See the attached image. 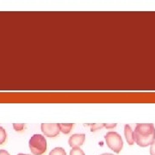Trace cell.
<instances>
[{
	"label": "cell",
	"mask_w": 155,
	"mask_h": 155,
	"mask_svg": "<svg viewBox=\"0 0 155 155\" xmlns=\"http://www.w3.org/2000/svg\"><path fill=\"white\" fill-rule=\"evenodd\" d=\"M106 144L108 147L116 153H119L123 147L122 136L116 132H108L105 135Z\"/></svg>",
	"instance_id": "3957f363"
},
{
	"label": "cell",
	"mask_w": 155,
	"mask_h": 155,
	"mask_svg": "<svg viewBox=\"0 0 155 155\" xmlns=\"http://www.w3.org/2000/svg\"><path fill=\"white\" fill-rule=\"evenodd\" d=\"M48 155H67V153L65 149L62 147H55L53 150H51Z\"/></svg>",
	"instance_id": "ba28073f"
},
{
	"label": "cell",
	"mask_w": 155,
	"mask_h": 155,
	"mask_svg": "<svg viewBox=\"0 0 155 155\" xmlns=\"http://www.w3.org/2000/svg\"><path fill=\"white\" fill-rule=\"evenodd\" d=\"M134 142L146 147L155 141V127L153 123H138L134 131Z\"/></svg>",
	"instance_id": "6da1fadb"
},
{
	"label": "cell",
	"mask_w": 155,
	"mask_h": 155,
	"mask_svg": "<svg viewBox=\"0 0 155 155\" xmlns=\"http://www.w3.org/2000/svg\"><path fill=\"white\" fill-rule=\"evenodd\" d=\"M150 154L155 155V141L150 147Z\"/></svg>",
	"instance_id": "4fadbf2b"
},
{
	"label": "cell",
	"mask_w": 155,
	"mask_h": 155,
	"mask_svg": "<svg viewBox=\"0 0 155 155\" xmlns=\"http://www.w3.org/2000/svg\"><path fill=\"white\" fill-rule=\"evenodd\" d=\"M28 147L34 155H42L47 151V140L41 134H34L28 141Z\"/></svg>",
	"instance_id": "7a4b0ae2"
},
{
	"label": "cell",
	"mask_w": 155,
	"mask_h": 155,
	"mask_svg": "<svg viewBox=\"0 0 155 155\" xmlns=\"http://www.w3.org/2000/svg\"><path fill=\"white\" fill-rule=\"evenodd\" d=\"M41 132L45 136L48 137H55L60 134L59 123H42L41 125Z\"/></svg>",
	"instance_id": "277c9868"
},
{
	"label": "cell",
	"mask_w": 155,
	"mask_h": 155,
	"mask_svg": "<svg viewBox=\"0 0 155 155\" xmlns=\"http://www.w3.org/2000/svg\"><path fill=\"white\" fill-rule=\"evenodd\" d=\"M0 155H11L6 150L0 149Z\"/></svg>",
	"instance_id": "9a60e30c"
},
{
	"label": "cell",
	"mask_w": 155,
	"mask_h": 155,
	"mask_svg": "<svg viewBox=\"0 0 155 155\" xmlns=\"http://www.w3.org/2000/svg\"><path fill=\"white\" fill-rule=\"evenodd\" d=\"M17 155H30V154H24V153H18Z\"/></svg>",
	"instance_id": "e0dca14e"
},
{
	"label": "cell",
	"mask_w": 155,
	"mask_h": 155,
	"mask_svg": "<svg viewBox=\"0 0 155 155\" xmlns=\"http://www.w3.org/2000/svg\"><path fill=\"white\" fill-rule=\"evenodd\" d=\"M104 127H106L107 128H114V127H116V124L115 123V124H106V123H104Z\"/></svg>",
	"instance_id": "5bb4252c"
},
{
	"label": "cell",
	"mask_w": 155,
	"mask_h": 155,
	"mask_svg": "<svg viewBox=\"0 0 155 155\" xmlns=\"http://www.w3.org/2000/svg\"><path fill=\"white\" fill-rule=\"evenodd\" d=\"M6 138H7V134L5 129L0 126V145L4 144L5 142Z\"/></svg>",
	"instance_id": "9c48e42d"
},
{
	"label": "cell",
	"mask_w": 155,
	"mask_h": 155,
	"mask_svg": "<svg viewBox=\"0 0 155 155\" xmlns=\"http://www.w3.org/2000/svg\"><path fill=\"white\" fill-rule=\"evenodd\" d=\"M124 134L127 140V143L129 145H133L134 143V131L129 125H125L124 127Z\"/></svg>",
	"instance_id": "8992f818"
},
{
	"label": "cell",
	"mask_w": 155,
	"mask_h": 155,
	"mask_svg": "<svg viewBox=\"0 0 155 155\" xmlns=\"http://www.w3.org/2000/svg\"><path fill=\"white\" fill-rule=\"evenodd\" d=\"M70 155H85V153L80 147H72L70 151Z\"/></svg>",
	"instance_id": "30bf717a"
},
{
	"label": "cell",
	"mask_w": 155,
	"mask_h": 155,
	"mask_svg": "<svg viewBox=\"0 0 155 155\" xmlns=\"http://www.w3.org/2000/svg\"><path fill=\"white\" fill-rule=\"evenodd\" d=\"M100 155H114V154H112V153H103V154H100Z\"/></svg>",
	"instance_id": "2e32d148"
},
{
	"label": "cell",
	"mask_w": 155,
	"mask_h": 155,
	"mask_svg": "<svg viewBox=\"0 0 155 155\" xmlns=\"http://www.w3.org/2000/svg\"><path fill=\"white\" fill-rule=\"evenodd\" d=\"M89 126L91 127V130L92 132H95L97 130H99V129H102L103 127H104V123H101V124H89Z\"/></svg>",
	"instance_id": "8fae6325"
},
{
	"label": "cell",
	"mask_w": 155,
	"mask_h": 155,
	"mask_svg": "<svg viewBox=\"0 0 155 155\" xmlns=\"http://www.w3.org/2000/svg\"><path fill=\"white\" fill-rule=\"evenodd\" d=\"M85 140V134H75L68 140V143L71 147H79L84 144Z\"/></svg>",
	"instance_id": "5b68a950"
},
{
	"label": "cell",
	"mask_w": 155,
	"mask_h": 155,
	"mask_svg": "<svg viewBox=\"0 0 155 155\" xmlns=\"http://www.w3.org/2000/svg\"><path fill=\"white\" fill-rule=\"evenodd\" d=\"M13 127L17 132H21V131H22L24 129L25 124L24 123H14L13 124Z\"/></svg>",
	"instance_id": "7c38bea8"
},
{
	"label": "cell",
	"mask_w": 155,
	"mask_h": 155,
	"mask_svg": "<svg viewBox=\"0 0 155 155\" xmlns=\"http://www.w3.org/2000/svg\"><path fill=\"white\" fill-rule=\"evenodd\" d=\"M73 126L74 125L72 123H59L60 131L63 134H68L70 133Z\"/></svg>",
	"instance_id": "52a82bcc"
}]
</instances>
